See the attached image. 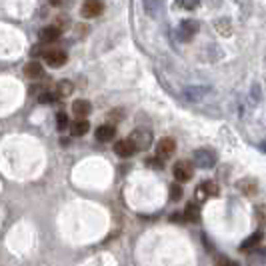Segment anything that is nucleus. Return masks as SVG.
<instances>
[{"label":"nucleus","mask_w":266,"mask_h":266,"mask_svg":"<svg viewBox=\"0 0 266 266\" xmlns=\"http://www.w3.org/2000/svg\"><path fill=\"white\" fill-rule=\"evenodd\" d=\"M40 56L42 60L50 66V68H60V66H64L66 64V52L62 50V48H58V46H48V48H42L40 50Z\"/></svg>","instance_id":"1"},{"label":"nucleus","mask_w":266,"mask_h":266,"mask_svg":"<svg viewBox=\"0 0 266 266\" xmlns=\"http://www.w3.org/2000/svg\"><path fill=\"white\" fill-rule=\"evenodd\" d=\"M192 162L198 168H212L216 164V154L212 150H208V148H198V150H194V154H192Z\"/></svg>","instance_id":"2"},{"label":"nucleus","mask_w":266,"mask_h":266,"mask_svg":"<svg viewBox=\"0 0 266 266\" xmlns=\"http://www.w3.org/2000/svg\"><path fill=\"white\" fill-rule=\"evenodd\" d=\"M104 12V2L102 0H84L80 6V14L84 18H96Z\"/></svg>","instance_id":"3"},{"label":"nucleus","mask_w":266,"mask_h":266,"mask_svg":"<svg viewBox=\"0 0 266 266\" xmlns=\"http://www.w3.org/2000/svg\"><path fill=\"white\" fill-rule=\"evenodd\" d=\"M172 174H174V178L178 182H188L190 178L194 176V166L190 164L188 160H178L174 164V168H172Z\"/></svg>","instance_id":"4"},{"label":"nucleus","mask_w":266,"mask_h":266,"mask_svg":"<svg viewBox=\"0 0 266 266\" xmlns=\"http://www.w3.org/2000/svg\"><path fill=\"white\" fill-rule=\"evenodd\" d=\"M198 28H200V24H198L196 20H182V22L178 24V38H180L182 42H190L192 38L196 36Z\"/></svg>","instance_id":"5"},{"label":"nucleus","mask_w":266,"mask_h":266,"mask_svg":"<svg viewBox=\"0 0 266 266\" xmlns=\"http://www.w3.org/2000/svg\"><path fill=\"white\" fill-rule=\"evenodd\" d=\"M40 40L42 42H48V44H52V42H56L60 40L62 36V28L56 26V24H48V26H44V28H40Z\"/></svg>","instance_id":"6"},{"label":"nucleus","mask_w":266,"mask_h":266,"mask_svg":"<svg viewBox=\"0 0 266 266\" xmlns=\"http://www.w3.org/2000/svg\"><path fill=\"white\" fill-rule=\"evenodd\" d=\"M130 138H132L136 150H146L152 144V134L148 132V130H134V132L130 134Z\"/></svg>","instance_id":"7"},{"label":"nucleus","mask_w":266,"mask_h":266,"mask_svg":"<svg viewBox=\"0 0 266 266\" xmlns=\"http://www.w3.org/2000/svg\"><path fill=\"white\" fill-rule=\"evenodd\" d=\"M176 152V142H174V138H162L160 142H158V146H156V154L162 158V160H166V158H170L172 154Z\"/></svg>","instance_id":"8"},{"label":"nucleus","mask_w":266,"mask_h":266,"mask_svg":"<svg viewBox=\"0 0 266 266\" xmlns=\"http://www.w3.org/2000/svg\"><path fill=\"white\" fill-rule=\"evenodd\" d=\"M114 152H116L118 156H122V158H128V156H132L134 152H136V146H134L132 138L128 136V138H122V140H118V142L114 144Z\"/></svg>","instance_id":"9"},{"label":"nucleus","mask_w":266,"mask_h":266,"mask_svg":"<svg viewBox=\"0 0 266 266\" xmlns=\"http://www.w3.org/2000/svg\"><path fill=\"white\" fill-rule=\"evenodd\" d=\"M210 94V86H188L184 88V98L190 102H198Z\"/></svg>","instance_id":"10"},{"label":"nucleus","mask_w":266,"mask_h":266,"mask_svg":"<svg viewBox=\"0 0 266 266\" xmlns=\"http://www.w3.org/2000/svg\"><path fill=\"white\" fill-rule=\"evenodd\" d=\"M90 112H92V104H90L88 100L78 98V100L72 102V114H74V116H78V118H86Z\"/></svg>","instance_id":"11"},{"label":"nucleus","mask_w":266,"mask_h":266,"mask_svg":"<svg viewBox=\"0 0 266 266\" xmlns=\"http://www.w3.org/2000/svg\"><path fill=\"white\" fill-rule=\"evenodd\" d=\"M24 74L28 76L30 80H40V78L44 76V68H42V64H40L38 60H30V62L24 66Z\"/></svg>","instance_id":"12"},{"label":"nucleus","mask_w":266,"mask_h":266,"mask_svg":"<svg viewBox=\"0 0 266 266\" xmlns=\"http://www.w3.org/2000/svg\"><path fill=\"white\" fill-rule=\"evenodd\" d=\"M114 136H116V128L112 124H100L96 128V140L98 142H108V140H112Z\"/></svg>","instance_id":"13"},{"label":"nucleus","mask_w":266,"mask_h":266,"mask_svg":"<svg viewBox=\"0 0 266 266\" xmlns=\"http://www.w3.org/2000/svg\"><path fill=\"white\" fill-rule=\"evenodd\" d=\"M236 188L240 190L242 194H246V196H252V194L258 192V184H256L254 178H242V180L236 182Z\"/></svg>","instance_id":"14"},{"label":"nucleus","mask_w":266,"mask_h":266,"mask_svg":"<svg viewBox=\"0 0 266 266\" xmlns=\"http://www.w3.org/2000/svg\"><path fill=\"white\" fill-rule=\"evenodd\" d=\"M196 196L202 200V198H208V196H218V186L214 182H202L198 188H196Z\"/></svg>","instance_id":"15"},{"label":"nucleus","mask_w":266,"mask_h":266,"mask_svg":"<svg viewBox=\"0 0 266 266\" xmlns=\"http://www.w3.org/2000/svg\"><path fill=\"white\" fill-rule=\"evenodd\" d=\"M88 130H90V122L86 118H78L74 122H70V132L74 136H84Z\"/></svg>","instance_id":"16"},{"label":"nucleus","mask_w":266,"mask_h":266,"mask_svg":"<svg viewBox=\"0 0 266 266\" xmlns=\"http://www.w3.org/2000/svg\"><path fill=\"white\" fill-rule=\"evenodd\" d=\"M180 218H184V220H188V222H198V220H200V208H198L194 202H190L188 206L184 208V212L180 214Z\"/></svg>","instance_id":"17"},{"label":"nucleus","mask_w":266,"mask_h":266,"mask_svg":"<svg viewBox=\"0 0 266 266\" xmlns=\"http://www.w3.org/2000/svg\"><path fill=\"white\" fill-rule=\"evenodd\" d=\"M142 6H144V10H146V14L156 16V14L162 10L164 0H142Z\"/></svg>","instance_id":"18"},{"label":"nucleus","mask_w":266,"mask_h":266,"mask_svg":"<svg viewBox=\"0 0 266 266\" xmlns=\"http://www.w3.org/2000/svg\"><path fill=\"white\" fill-rule=\"evenodd\" d=\"M214 28H216V32L222 34V36H230V34H232V24H230L228 18H218L214 22Z\"/></svg>","instance_id":"19"},{"label":"nucleus","mask_w":266,"mask_h":266,"mask_svg":"<svg viewBox=\"0 0 266 266\" xmlns=\"http://www.w3.org/2000/svg\"><path fill=\"white\" fill-rule=\"evenodd\" d=\"M248 260L250 262H266V248H250Z\"/></svg>","instance_id":"20"},{"label":"nucleus","mask_w":266,"mask_h":266,"mask_svg":"<svg viewBox=\"0 0 266 266\" xmlns=\"http://www.w3.org/2000/svg\"><path fill=\"white\" fill-rule=\"evenodd\" d=\"M262 240V232H254L252 236H248L246 240L240 244V250H250V248H254L258 242Z\"/></svg>","instance_id":"21"},{"label":"nucleus","mask_w":266,"mask_h":266,"mask_svg":"<svg viewBox=\"0 0 266 266\" xmlns=\"http://www.w3.org/2000/svg\"><path fill=\"white\" fill-rule=\"evenodd\" d=\"M72 90H74V84L72 82H68V80H60L56 86V92L60 96H68L72 94Z\"/></svg>","instance_id":"22"},{"label":"nucleus","mask_w":266,"mask_h":266,"mask_svg":"<svg viewBox=\"0 0 266 266\" xmlns=\"http://www.w3.org/2000/svg\"><path fill=\"white\" fill-rule=\"evenodd\" d=\"M56 126H58V130H66V128H70L68 114L66 112H58L56 114Z\"/></svg>","instance_id":"23"},{"label":"nucleus","mask_w":266,"mask_h":266,"mask_svg":"<svg viewBox=\"0 0 266 266\" xmlns=\"http://www.w3.org/2000/svg\"><path fill=\"white\" fill-rule=\"evenodd\" d=\"M198 4H200V0H176V6L184 8V10H194Z\"/></svg>","instance_id":"24"},{"label":"nucleus","mask_w":266,"mask_h":266,"mask_svg":"<svg viewBox=\"0 0 266 266\" xmlns=\"http://www.w3.org/2000/svg\"><path fill=\"white\" fill-rule=\"evenodd\" d=\"M58 92H52V90H44V92H40L38 94V102H54L58 98Z\"/></svg>","instance_id":"25"},{"label":"nucleus","mask_w":266,"mask_h":266,"mask_svg":"<svg viewBox=\"0 0 266 266\" xmlns=\"http://www.w3.org/2000/svg\"><path fill=\"white\" fill-rule=\"evenodd\" d=\"M180 196H182V188H180L178 184H172L170 186V198L172 200H178Z\"/></svg>","instance_id":"26"},{"label":"nucleus","mask_w":266,"mask_h":266,"mask_svg":"<svg viewBox=\"0 0 266 266\" xmlns=\"http://www.w3.org/2000/svg\"><path fill=\"white\" fill-rule=\"evenodd\" d=\"M256 216H258L262 222H266V204H256Z\"/></svg>","instance_id":"27"},{"label":"nucleus","mask_w":266,"mask_h":266,"mask_svg":"<svg viewBox=\"0 0 266 266\" xmlns=\"http://www.w3.org/2000/svg\"><path fill=\"white\" fill-rule=\"evenodd\" d=\"M146 164L148 166H154V168H160L162 166V158L156 154V158H150V160H146Z\"/></svg>","instance_id":"28"},{"label":"nucleus","mask_w":266,"mask_h":266,"mask_svg":"<svg viewBox=\"0 0 266 266\" xmlns=\"http://www.w3.org/2000/svg\"><path fill=\"white\" fill-rule=\"evenodd\" d=\"M252 98H254V100H260V86H258V84L252 86Z\"/></svg>","instance_id":"29"},{"label":"nucleus","mask_w":266,"mask_h":266,"mask_svg":"<svg viewBox=\"0 0 266 266\" xmlns=\"http://www.w3.org/2000/svg\"><path fill=\"white\" fill-rule=\"evenodd\" d=\"M208 4L212 6V8H218V6L222 4V0H208Z\"/></svg>","instance_id":"30"},{"label":"nucleus","mask_w":266,"mask_h":266,"mask_svg":"<svg viewBox=\"0 0 266 266\" xmlns=\"http://www.w3.org/2000/svg\"><path fill=\"white\" fill-rule=\"evenodd\" d=\"M48 2H50L52 6H60V4H62V0H48Z\"/></svg>","instance_id":"31"},{"label":"nucleus","mask_w":266,"mask_h":266,"mask_svg":"<svg viewBox=\"0 0 266 266\" xmlns=\"http://www.w3.org/2000/svg\"><path fill=\"white\" fill-rule=\"evenodd\" d=\"M218 262H220V264H232V260H226V258H220Z\"/></svg>","instance_id":"32"},{"label":"nucleus","mask_w":266,"mask_h":266,"mask_svg":"<svg viewBox=\"0 0 266 266\" xmlns=\"http://www.w3.org/2000/svg\"><path fill=\"white\" fill-rule=\"evenodd\" d=\"M260 150L266 152V140H264V142H262V144H260Z\"/></svg>","instance_id":"33"}]
</instances>
